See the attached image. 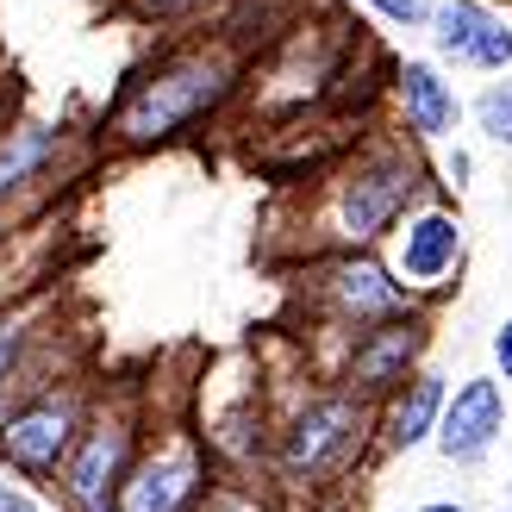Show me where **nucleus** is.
I'll return each instance as SVG.
<instances>
[{
	"mask_svg": "<svg viewBox=\"0 0 512 512\" xmlns=\"http://www.w3.org/2000/svg\"><path fill=\"white\" fill-rule=\"evenodd\" d=\"M250 82V38L238 32H194L169 44L157 63H144L125 94L100 119V144L107 150H163L175 138H194L213 125Z\"/></svg>",
	"mask_w": 512,
	"mask_h": 512,
	"instance_id": "f257e3e1",
	"label": "nucleus"
},
{
	"mask_svg": "<svg viewBox=\"0 0 512 512\" xmlns=\"http://www.w3.org/2000/svg\"><path fill=\"white\" fill-rule=\"evenodd\" d=\"M425 163L406 150V138L375 132L350 150L319 182L313 207H306V256L325 250H375L388 244V232L425 200Z\"/></svg>",
	"mask_w": 512,
	"mask_h": 512,
	"instance_id": "f03ea898",
	"label": "nucleus"
},
{
	"mask_svg": "<svg viewBox=\"0 0 512 512\" xmlns=\"http://www.w3.org/2000/svg\"><path fill=\"white\" fill-rule=\"evenodd\" d=\"M375 438V400L356 388H319L306 394L269 438V475L288 494H319L331 481H344Z\"/></svg>",
	"mask_w": 512,
	"mask_h": 512,
	"instance_id": "7ed1b4c3",
	"label": "nucleus"
},
{
	"mask_svg": "<svg viewBox=\"0 0 512 512\" xmlns=\"http://www.w3.org/2000/svg\"><path fill=\"white\" fill-rule=\"evenodd\" d=\"M144 431H150L144 394H132V388H107V400L94 394L82 438H75V450L57 469L63 512H113L125 475H132V463H138Z\"/></svg>",
	"mask_w": 512,
	"mask_h": 512,
	"instance_id": "20e7f679",
	"label": "nucleus"
},
{
	"mask_svg": "<svg viewBox=\"0 0 512 512\" xmlns=\"http://www.w3.org/2000/svg\"><path fill=\"white\" fill-rule=\"evenodd\" d=\"M88 406H94V388L82 375H63V381L50 375L32 394H19L7 406V419H0V463H7V475L57 481L63 456L75 450V438L88 425Z\"/></svg>",
	"mask_w": 512,
	"mask_h": 512,
	"instance_id": "39448f33",
	"label": "nucleus"
},
{
	"mask_svg": "<svg viewBox=\"0 0 512 512\" xmlns=\"http://www.w3.org/2000/svg\"><path fill=\"white\" fill-rule=\"evenodd\" d=\"M306 300L319 306V319L338 331L344 344L369 325L425 313V300L406 288L394 275V263L375 256V250H325V263H313V275H306Z\"/></svg>",
	"mask_w": 512,
	"mask_h": 512,
	"instance_id": "423d86ee",
	"label": "nucleus"
},
{
	"mask_svg": "<svg viewBox=\"0 0 512 512\" xmlns=\"http://www.w3.org/2000/svg\"><path fill=\"white\" fill-rule=\"evenodd\" d=\"M219 456L207 444V431H194L188 419H169L157 431H144L138 463L119 488L113 512H200L213 500Z\"/></svg>",
	"mask_w": 512,
	"mask_h": 512,
	"instance_id": "0eeeda50",
	"label": "nucleus"
},
{
	"mask_svg": "<svg viewBox=\"0 0 512 512\" xmlns=\"http://www.w3.org/2000/svg\"><path fill=\"white\" fill-rule=\"evenodd\" d=\"M463 256H469V232H463V219L450 207H438V200H419V207L388 232V263L419 300H438L456 281V269H463Z\"/></svg>",
	"mask_w": 512,
	"mask_h": 512,
	"instance_id": "6e6552de",
	"label": "nucleus"
},
{
	"mask_svg": "<svg viewBox=\"0 0 512 512\" xmlns=\"http://www.w3.org/2000/svg\"><path fill=\"white\" fill-rule=\"evenodd\" d=\"M69 125L50 119H0V219H32L57 188L69 157Z\"/></svg>",
	"mask_w": 512,
	"mask_h": 512,
	"instance_id": "1a4fd4ad",
	"label": "nucleus"
},
{
	"mask_svg": "<svg viewBox=\"0 0 512 512\" xmlns=\"http://www.w3.org/2000/svg\"><path fill=\"white\" fill-rule=\"evenodd\" d=\"M425 350H431V325H425V313L369 325V331H356V338L344 344V369H338V381H344V388H356V394H369V400H381V394H394L400 381L425 363Z\"/></svg>",
	"mask_w": 512,
	"mask_h": 512,
	"instance_id": "9d476101",
	"label": "nucleus"
},
{
	"mask_svg": "<svg viewBox=\"0 0 512 512\" xmlns=\"http://www.w3.org/2000/svg\"><path fill=\"white\" fill-rule=\"evenodd\" d=\"M425 32H431V50L456 69H481V75L512 69V25L488 0H438Z\"/></svg>",
	"mask_w": 512,
	"mask_h": 512,
	"instance_id": "9b49d317",
	"label": "nucleus"
},
{
	"mask_svg": "<svg viewBox=\"0 0 512 512\" xmlns=\"http://www.w3.org/2000/svg\"><path fill=\"white\" fill-rule=\"evenodd\" d=\"M506 438V388H500V375H469V381H456L450 400H444V419H438V456L444 463H481L494 444Z\"/></svg>",
	"mask_w": 512,
	"mask_h": 512,
	"instance_id": "f8f14e48",
	"label": "nucleus"
},
{
	"mask_svg": "<svg viewBox=\"0 0 512 512\" xmlns=\"http://www.w3.org/2000/svg\"><path fill=\"white\" fill-rule=\"evenodd\" d=\"M50 313H57V294H13L0 300V394L19 400L38 388V356L57 338L50 331Z\"/></svg>",
	"mask_w": 512,
	"mask_h": 512,
	"instance_id": "ddd939ff",
	"label": "nucleus"
},
{
	"mask_svg": "<svg viewBox=\"0 0 512 512\" xmlns=\"http://www.w3.org/2000/svg\"><path fill=\"white\" fill-rule=\"evenodd\" d=\"M394 113L419 144H444L463 125V94H456V82H444L431 57H406L394 69Z\"/></svg>",
	"mask_w": 512,
	"mask_h": 512,
	"instance_id": "4468645a",
	"label": "nucleus"
},
{
	"mask_svg": "<svg viewBox=\"0 0 512 512\" xmlns=\"http://www.w3.org/2000/svg\"><path fill=\"white\" fill-rule=\"evenodd\" d=\"M444 400H450V381L438 369H413L394 394H381V413H375V444L381 450H419L438 438V419H444Z\"/></svg>",
	"mask_w": 512,
	"mask_h": 512,
	"instance_id": "2eb2a0df",
	"label": "nucleus"
},
{
	"mask_svg": "<svg viewBox=\"0 0 512 512\" xmlns=\"http://www.w3.org/2000/svg\"><path fill=\"white\" fill-rule=\"evenodd\" d=\"M475 132L488 138V144H500V150H512V82H488L475 94Z\"/></svg>",
	"mask_w": 512,
	"mask_h": 512,
	"instance_id": "dca6fc26",
	"label": "nucleus"
},
{
	"mask_svg": "<svg viewBox=\"0 0 512 512\" xmlns=\"http://www.w3.org/2000/svg\"><path fill=\"white\" fill-rule=\"evenodd\" d=\"M119 7L150 19V25H182V19H200V13H219L225 0H119Z\"/></svg>",
	"mask_w": 512,
	"mask_h": 512,
	"instance_id": "f3484780",
	"label": "nucleus"
},
{
	"mask_svg": "<svg viewBox=\"0 0 512 512\" xmlns=\"http://www.w3.org/2000/svg\"><path fill=\"white\" fill-rule=\"evenodd\" d=\"M369 7L388 19V25H400V32H419V25H431V7H425V0H369Z\"/></svg>",
	"mask_w": 512,
	"mask_h": 512,
	"instance_id": "a211bd4d",
	"label": "nucleus"
},
{
	"mask_svg": "<svg viewBox=\"0 0 512 512\" xmlns=\"http://www.w3.org/2000/svg\"><path fill=\"white\" fill-rule=\"evenodd\" d=\"M0 512H44V500L25 488L19 475H0Z\"/></svg>",
	"mask_w": 512,
	"mask_h": 512,
	"instance_id": "6ab92c4d",
	"label": "nucleus"
},
{
	"mask_svg": "<svg viewBox=\"0 0 512 512\" xmlns=\"http://www.w3.org/2000/svg\"><path fill=\"white\" fill-rule=\"evenodd\" d=\"M19 225H25V219H0V300H13V294H19V281H13V263H7V244L19 238Z\"/></svg>",
	"mask_w": 512,
	"mask_h": 512,
	"instance_id": "aec40b11",
	"label": "nucleus"
},
{
	"mask_svg": "<svg viewBox=\"0 0 512 512\" xmlns=\"http://www.w3.org/2000/svg\"><path fill=\"white\" fill-rule=\"evenodd\" d=\"M488 350H494V375H500V381H512V319H500V325H494Z\"/></svg>",
	"mask_w": 512,
	"mask_h": 512,
	"instance_id": "412c9836",
	"label": "nucleus"
},
{
	"mask_svg": "<svg viewBox=\"0 0 512 512\" xmlns=\"http://www.w3.org/2000/svg\"><path fill=\"white\" fill-rule=\"evenodd\" d=\"M469 169H475V163H469V150H450V157H444V175H450V188H463V182H469Z\"/></svg>",
	"mask_w": 512,
	"mask_h": 512,
	"instance_id": "4be33fe9",
	"label": "nucleus"
},
{
	"mask_svg": "<svg viewBox=\"0 0 512 512\" xmlns=\"http://www.w3.org/2000/svg\"><path fill=\"white\" fill-rule=\"evenodd\" d=\"M200 512H263V506H244V500H207Z\"/></svg>",
	"mask_w": 512,
	"mask_h": 512,
	"instance_id": "5701e85b",
	"label": "nucleus"
},
{
	"mask_svg": "<svg viewBox=\"0 0 512 512\" xmlns=\"http://www.w3.org/2000/svg\"><path fill=\"white\" fill-rule=\"evenodd\" d=\"M413 512H469V506H456V500H425V506H413Z\"/></svg>",
	"mask_w": 512,
	"mask_h": 512,
	"instance_id": "b1692460",
	"label": "nucleus"
},
{
	"mask_svg": "<svg viewBox=\"0 0 512 512\" xmlns=\"http://www.w3.org/2000/svg\"><path fill=\"white\" fill-rule=\"evenodd\" d=\"M506 512H512V488H506Z\"/></svg>",
	"mask_w": 512,
	"mask_h": 512,
	"instance_id": "393cba45",
	"label": "nucleus"
}]
</instances>
